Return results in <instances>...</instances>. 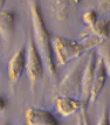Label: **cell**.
<instances>
[{"label":"cell","instance_id":"obj_4","mask_svg":"<svg viewBox=\"0 0 110 125\" xmlns=\"http://www.w3.org/2000/svg\"><path fill=\"white\" fill-rule=\"evenodd\" d=\"M25 70H26V47L21 46L12 55L11 60L8 62V67H7L8 80H10L12 89L20 81Z\"/></svg>","mask_w":110,"mask_h":125},{"label":"cell","instance_id":"obj_17","mask_svg":"<svg viewBox=\"0 0 110 125\" xmlns=\"http://www.w3.org/2000/svg\"><path fill=\"white\" fill-rule=\"evenodd\" d=\"M109 117H110V116H109ZM109 122H110V120H109Z\"/></svg>","mask_w":110,"mask_h":125},{"label":"cell","instance_id":"obj_3","mask_svg":"<svg viewBox=\"0 0 110 125\" xmlns=\"http://www.w3.org/2000/svg\"><path fill=\"white\" fill-rule=\"evenodd\" d=\"M44 60L32 36L29 38L26 48V71H27L31 89L34 91L35 85L44 75Z\"/></svg>","mask_w":110,"mask_h":125},{"label":"cell","instance_id":"obj_12","mask_svg":"<svg viewBox=\"0 0 110 125\" xmlns=\"http://www.w3.org/2000/svg\"><path fill=\"white\" fill-rule=\"evenodd\" d=\"M99 55L102 56V59L104 61L107 73H108V77L110 78V39L109 38L99 44Z\"/></svg>","mask_w":110,"mask_h":125},{"label":"cell","instance_id":"obj_10","mask_svg":"<svg viewBox=\"0 0 110 125\" xmlns=\"http://www.w3.org/2000/svg\"><path fill=\"white\" fill-rule=\"evenodd\" d=\"M14 22L15 15L12 11L0 10V35L4 41L10 42L14 34Z\"/></svg>","mask_w":110,"mask_h":125},{"label":"cell","instance_id":"obj_2","mask_svg":"<svg viewBox=\"0 0 110 125\" xmlns=\"http://www.w3.org/2000/svg\"><path fill=\"white\" fill-rule=\"evenodd\" d=\"M53 54H54L55 64L65 65L70 61L81 57L87 50L96 47L93 42H81L77 40L55 36L52 39Z\"/></svg>","mask_w":110,"mask_h":125},{"label":"cell","instance_id":"obj_9","mask_svg":"<svg viewBox=\"0 0 110 125\" xmlns=\"http://www.w3.org/2000/svg\"><path fill=\"white\" fill-rule=\"evenodd\" d=\"M80 0H52L50 10L55 19L59 21H65L69 16L70 12L78 5Z\"/></svg>","mask_w":110,"mask_h":125},{"label":"cell","instance_id":"obj_5","mask_svg":"<svg viewBox=\"0 0 110 125\" xmlns=\"http://www.w3.org/2000/svg\"><path fill=\"white\" fill-rule=\"evenodd\" d=\"M96 60H97V54L95 50H91L81 76V96H82V102L84 104H88L89 102V95L93 85L94 76H95Z\"/></svg>","mask_w":110,"mask_h":125},{"label":"cell","instance_id":"obj_1","mask_svg":"<svg viewBox=\"0 0 110 125\" xmlns=\"http://www.w3.org/2000/svg\"><path fill=\"white\" fill-rule=\"evenodd\" d=\"M28 4H29L31 15H32V23H33V40L42 56L46 69L48 70L49 75L56 78L57 71H56V64H55L54 54H53L52 38H50L49 31L44 23V15L39 5V0H28Z\"/></svg>","mask_w":110,"mask_h":125},{"label":"cell","instance_id":"obj_15","mask_svg":"<svg viewBox=\"0 0 110 125\" xmlns=\"http://www.w3.org/2000/svg\"><path fill=\"white\" fill-rule=\"evenodd\" d=\"M5 106H6V101H5V98L2 97V96H0V112H1L2 110L5 109Z\"/></svg>","mask_w":110,"mask_h":125},{"label":"cell","instance_id":"obj_16","mask_svg":"<svg viewBox=\"0 0 110 125\" xmlns=\"http://www.w3.org/2000/svg\"><path fill=\"white\" fill-rule=\"evenodd\" d=\"M5 2H6V0H0V10H2V8H4Z\"/></svg>","mask_w":110,"mask_h":125},{"label":"cell","instance_id":"obj_7","mask_svg":"<svg viewBox=\"0 0 110 125\" xmlns=\"http://www.w3.org/2000/svg\"><path fill=\"white\" fill-rule=\"evenodd\" d=\"M26 123L29 125H57L59 120L50 111L36 108H28L25 111Z\"/></svg>","mask_w":110,"mask_h":125},{"label":"cell","instance_id":"obj_14","mask_svg":"<svg viewBox=\"0 0 110 125\" xmlns=\"http://www.w3.org/2000/svg\"><path fill=\"white\" fill-rule=\"evenodd\" d=\"M99 7L101 11H110V0H99Z\"/></svg>","mask_w":110,"mask_h":125},{"label":"cell","instance_id":"obj_13","mask_svg":"<svg viewBox=\"0 0 110 125\" xmlns=\"http://www.w3.org/2000/svg\"><path fill=\"white\" fill-rule=\"evenodd\" d=\"M97 19H99V13H97V11H95V10H88V11L84 12L82 15V21L88 27L93 26Z\"/></svg>","mask_w":110,"mask_h":125},{"label":"cell","instance_id":"obj_6","mask_svg":"<svg viewBox=\"0 0 110 125\" xmlns=\"http://www.w3.org/2000/svg\"><path fill=\"white\" fill-rule=\"evenodd\" d=\"M107 77H108V73H107L104 61L102 59V56L99 54L97 55V60H96L95 76H94L90 95H89V103H95L97 101V97L99 96V94L102 93V90H103V88L105 85Z\"/></svg>","mask_w":110,"mask_h":125},{"label":"cell","instance_id":"obj_11","mask_svg":"<svg viewBox=\"0 0 110 125\" xmlns=\"http://www.w3.org/2000/svg\"><path fill=\"white\" fill-rule=\"evenodd\" d=\"M90 32L93 33L94 36L104 41L109 38L110 34V21L105 19H97L93 26H90Z\"/></svg>","mask_w":110,"mask_h":125},{"label":"cell","instance_id":"obj_8","mask_svg":"<svg viewBox=\"0 0 110 125\" xmlns=\"http://www.w3.org/2000/svg\"><path fill=\"white\" fill-rule=\"evenodd\" d=\"M82 101H78L76 98L69 97V96H59L55 99V108L56 111L62 116V117H69L74 114L78 112L83 105Z\"/></svg>","mask_w":110,"mask_h":125}]
</instances>
